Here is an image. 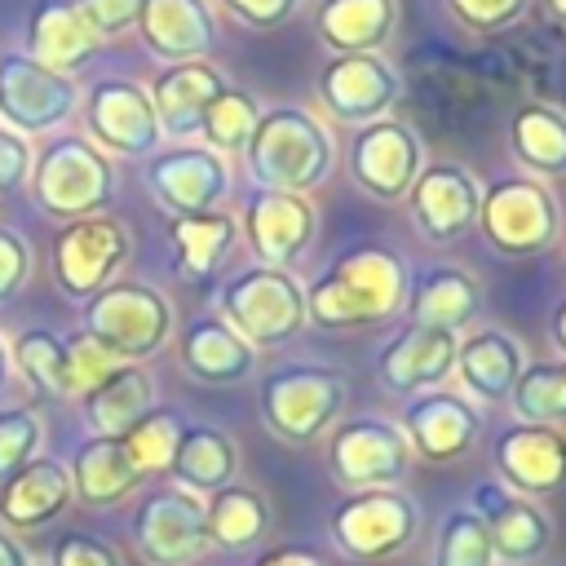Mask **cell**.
Masks as SVG:
<instances>
[{"instance_id":"cell-1","label":"cell","mask_w":566,"mask_h":566,"mask_svg":"<svg viewBox=\"0 0 566 566\" xmlns=\"http://www.w3.org/2000/svg\"><path fill=\"white\" fill-rule=\"evenodd\" d=\"M407 279L411 274L398 248L376 239L354 243L305 287V318L327 332L380 327L394 314H402Z\"/></svg>"},{"instance_id":"cell-2","label":"cell","mask_w":566,"mask_h":566,"mask_svg":"<svg viewBox=\"0 0 566 566\" xmlns=\"http://www.w3.org/2000/svg\"><path fill=\"white\" fill-rule=\"evenodd\" d=\"M243 155H248V172L256 177V186L283 190V195H310L336 168V142L327 124L305 106L261 111Z\"/></svg>"},{"instance_id":"cell-3","label":"cell","mask_w":566,"mask_h":566,"mask_svg":"<svg viewBox=\"0 0 566 566\" xmlns=\"http://www.w3.org/2000/svg\"><path fill=\"white\" fill-rule=\"evenodd\" d=\"M256 402H261L265 429L279 442L310 447V442L327 438L332 424L340 420V411L349 402V380L323 363H287L261 380Z\"/></svg>"},{"instance_id":"cell-4","label":"cell","mask_w":566,"mask_h":566,"mask_svg":"<svg viewBox=\"0 0 566 566\" xmlns=\"http://www.w3.org/2000/svg\"><path fill=\"white\" fill-rule=\"evenodd\" d=\"M31 195L44 217L80 221L111 203L115 195V164L106 150H97L84 133H57L44 142V150L31 159Z\"/></svg>"},{"instance_id":"cell-5","label":"cell","mask_w":566,"mask_h":566,"mask_svg":"<svg viewBox=\"0 0 566 566\" xmlns=\"http://www.w3.org/2000/svg\"><path fill=\"white\" fill-rule=\"evenodd\" d=\"M478 230L486 239V248H495L509 261H526L539 256L557 243L562 234V208L557 195L517 172V177H495L491 186H482V203H478Z\"/></svg>"},{"instance_id":"cell-6","label":"cell","mask_w":566,"mask_h":566,"mask_svg":"<svg viewBox=\"0 0 566 566\" xmlns=\"http://www.w3.org/2000/svg\"><path fill=\"white\" fill-rule=\"evenodd\" d=\"M221 318L252 345V349H274L292 336H301L305 318V283L292 270H270V265H248L221 283Z\"/></svg>"},{"instance_id":"cell-7","label":"cell","mask_w":566,"mask_h":566,"mask_svg":"<svg viewBox=\"0 0 566 566\" xmlns=\"http://www.w3.org/2000/svg\"><path fill=\"white\" fill-rule=\"evenodd\" d=\"M84 336L111 349L119 363H142L159 354L172 336V305L159 287L137 279H115L84 301Z\"/></svg>"},{"instance_id":"cell-8","label":"cell","mask_w":566,"mask_h":566,"mask_svg":"<svg viewBox=\"0 0 566 566\" xmlns=\"http://www.w3.org/2000/svg\"><path fill=\"white\" fill-rule=\"evenodd\" d=\"M420 531L416 500L398 486H371V491H345V500L327 517L332 544L354 562H385L411 548Z\"/></svg>"},{"instance_id":"cell-9","label":"cell","mask_w":566,"mask_h":566,"mask_svg":"<svg viewBox=\"0 0 566 566\" xmlns=\"http://www.w3.org/2000/svg\"><path fill=\"white\" fill-rule=\"evenodd\" d=\"M128 539L146 566H195L212 548L203 495L177 482L146 491L128 517Z\"/></svg>"},{"instance_id":"cell-10","label":"cell","mask_w":566,"mask_h":566,"mask_svg":"<svg viewBox=\"0 0 566 566\" xmlns=\"http://www.w3.org/2000/svg\"><path fill=\"white\" fill-rule=\"evenodd\" d=\"M411 469V447L389 416H349L336 420L327 433V473L345 491H371V486H398Z\"/></svg>"},{"instance_id":"cell-11","label":"cell","mask_w":566,"mask_h":566,"mask_svg":"<svg viewBox=\"0 0 566 566\" xmlns=\"http://www.w3.org/2000/svg\"><path fill=\"white\" fill-rule=\"evenodd\" d=\"M424 164H429V155H424L420 133L398 115H385V119H371V124L354 128L349 150H345L349 181L363 195L380 199V203L407 199V190H411V181L420 177Z\"/></svg>"},{"instance_id":"cell-12","label":"cell","mask_w":566,"mask_h":566,"mask_svg":"<svg viewBox=\"0 0 566 566\" xmlns=\"http://www.w3.org/2000/svg\"><path fill=\"white\" fill-rule=\"evenodd\" d=\"M128 252H133V239L119 217L93 212V217L66 221L53 239V283L62 296L88 301L115 283Z\"/></svg>"},{"instance_id":"cell-13","label":"cell","mask_w":566,"mask_h":566,"mask_svg":"<svg viewBox=\"0 0 566 566\" xmlns=\"http://www.w3.org/2000/svg\"><path fill=\"white\" fill-rule=\"evenodd\" d=\"M80 106V84L71 75H57L27 53H0V124L31 137L53 133L66 124Z\"/></svg>"},{"instance_id":"cell-14","label":"cell","mask_w":566,"mask_h":566,"mask_svg":"<svg viewBox=\"0 0 566 566\" xmlns=\"http://www.w3.org/2000/svg\"><path fill=\"white\" fill-rule=\"evenodd\" d=\"M88 142L111 159H150L159 150V119L146 84L137 80H97L84 102Z\"/></svg>"},{"instance_id":"cell-15","label":"cell","mask_w":566,"mask_h":566,"mask_svg":"<svg viewBox=\"0 0 566 566\" xmlns=\"http://www.w3.org/2000/svg\"><path fill=\"white\" fill-rule=\"evenodd\" d=\"M402 97V80L389 57L380 53H349V57H327L318 71V102L336 124L363 128L371 119L394 115Z\"/></svg>"},{"instance_id":"cell-16","label":"cell","mask_w":566,"mask_h":566,"mask_svg":"<svg viewBox=\"0 0 566 566\" xmlns=\"http://www.w3.org/2000/svg\"><path fill=\"white\" fill-rule=\"evenodd\" d=\"M146 190L168 217L212 212L230 195V164L208 146L181 142L146 159Z\"/></svg>"},{"instance_id":"cell-17","label":"cell","mask_w":566,"mask_h":566,"mask_svg":"<svg viewBox=\"0 0 566 566\" xmlns=\"http://www.w3.org/2000/svg\"><path fill=\"white\" fill-rule=\"evenodd\" d=\"M256 256V265L292 270L318 234V208L310 195H283V190H252L243 203V230H239Z\"/></svg>"},{"instance_id":"cell-18","label":"cell","mask_w":566,"mask_h":566,"mask_svg":"<svg viewBox=\"0 0 566 566\" xmlns=\"http://www.w3.org/2000/svg\"><path fill=\"white\" fill-rule=\"evenodd\" d=\"M398 429H402L411 455H420L429 464H451V460L469 455L473 442L482 438V411L473 407V398H464L455 389H424V394L407 398Z\"/></svg>"},{"instance_id":"cell-19","label":"cell","mask_w":566,"mask_h":566,"mask_svg":"<svg viewBox=\"0 0 566 566\" xmlns=\"http://www.w3.org/2000/svg\"><path fill=\"white\" fill-rule=\"evenodd\" d=\"M478 203H482V181L460 168V164H424L420 177L407 190L411 221L420 239L429 243H455L478 226Z\"/></svg>"},{"instance_id":"cell-20","label":"cell","mask_w":566,"mask_h":566,"mask_svg":"<svg viewBox=\"0 0 566 566\" xmlns=\"http://www.w3.org/2000/svg\"><path fill=\"white\" fill-rule=\"evenodd\" d=\"M491 464L500 473V486L539 500L566 486V429L557 424H509L495 447Z\"/></svg>"},{"instance_id":"cell-21","label":"cell","mask_w":566,"mask_h":566,"mask_svg":"<svg viewBox=\"0 0 566 566\" xmlns=\"http://www.w3.org/2000/svg\"><path fill=\"white\" fill-rule=\"evenodd\" d=\"M473 504H478L473 513L486 522L495 562H504V566H526V562H539V557L548 553V544H553V522H548V513H544L535 500H526V495H517V491H509V486H500V482H482V486L473 491Z\"/></svg>"},{"instance_id":"cell-22","label":"cell","mask_w":566,"mask_h":566,"mask_svg":"<svg viewBox=\"0 0 566 566\" xmlns=\"http://www.w3.org/2000/svg\"><path fill=\"white\" fill-rule=\"evenodd\" d=\"M460 336L433 332V327H407L376 354V380L394 398H416L424 389H442V380L455 371Z\"/></svg>"},{"instance_id":"cell-23","label":"cell","mask_w":566,"mask_h":566,"mask_svg":"<svg viewBox=\"0 0 566 566\" xmlns=\"http://www.w3.org/2000/svg\"><path fill=\"white\" fill-rule=\"evenodd\" d=\"M482 310V283L460 265H429L407 279L402 314L411 327H433L460 336Z\"/></svg>"},{"instance_id":"cell-24","label":"cell","mask_w":566,"mask_h":566,"mask_svg":"<svg viewBox=\"0 0 566 566\" xmlns=\"http://www.w3.org/2000/svg\"><path fill=\"white\" fill-rule=\"evenodd\" d=\"M137 35L159 62H199L217 44V18L208 0H142Z\"/></svg>"},{"instance_id":"cell-25","label":"cell","mask_w":566,"mask_h":566,"mask_svg":"<svg viewBox=\"0 0 566 566\" xmlns=\"http://www.w3.org/2000/svg\"><path fill=\"white\" fill-rule=\"evenodd\" d=\"M177 358H181L186 376L199 385H239L256 367V349L221 314L190 318L177 336Z\"/></svg>"},{"instance_id":"cell-26","label":"cell","mask_w":566,"mask_h":566,"mask_svg":"<svg viewBox=\"0 0 566 566\" xmlns=\"http://www.w3.org/2000/svg\"><path fill=\"white\" fill-rule=\"evenodd\" d=\"M71 473L62 460L53 455H35L31 464H22L13 478L0 482V526L22 535V531H40L53 517L66 513L71 504Z\"/></svg>"},{"instance_id":"cell-27","label":"cell","mask_w":566,"mask_h":566,"mask_svg":"<svg viewBox=\"0 0 566 566\" xmlns=\"http://www.w3.org/2000/svg\"><path fill=\"white\" fill-rule=\"evenodd\" d=\"M221 88H226V75H221L208 57L164 66V71L146 84L150 106H155V119H159V133H164V137H177V142L195 137V133H199V119H203V111H208V102H212Z\"/></svg>"},{"instance_id":"cell-28","label":"cell","mask_w":566,"mask_h":566,"mask_svg":"<svg viewBox=\"0 0 566 566\" xmlns=\"http://www.w3.org/2000/svg\"><path fill=\"white\" fill-rule=\"evenodd\" d=\"M22 53L57 75H75L97 53V35L75 9V0H40L27 18Z\"/></svg>"},{"instance_id":"cell-29","label":"cell","mask_w":566,"mask_h":566,"mask_svg":"<svg viewBox=\"0 0 566 566\" xmlns=\"http://www.w3.org/2000/svg\"><path fill=\"white\" fill-rule=\"evenodd\" d=\"M398 31V0H318L314 35L327 57L380 53Z\"/></svg>"},{"instance_id":"cell-30","label":"cell","mask_w":566,"mask_h":566,"mask_svg":"<svg viewBox=\"0 0 566 566\" xmlns=\"http://www.w3.org/2000/svg\"><path fill=\"white\" fill-rule=\"evenodd\" d=\"M526 367V349L513 332L504 327H478L469 336H460L455 349V376L464 385V398L473 402H500L509 398L517 371Z\"/></svg>"},{"instance_id":"cell-31","label":"cell","mask_w":566,"mask_h":566,"mask_svg":"<svg viewBox=\"0 0 566 566\" xmlns=\"http://www.w3.org/2000/svg\"><path fill=\"white\" fill-rule=\"evenodd\" d=\"M66 473H71V495L88 509H111L142 486V473L133 469L119 438H88Z\"/></svg>"},{"instance_id":"cell-32","label":"cell","mask_w":566,"mask_h":566,"mask_svg":"<svg viewBox=\"0 0 566 566\" xmlns=\"http://www.w3.org/2000/svg\"><path fill=\"white\" fill-rule=\"evenodd\" d=\"M84 420L93 429V438H124L150 407H155V380L150 371H142L137 363H119L97 389H88L84 398Z\"/></svg>"},{"instance_id":"cell-33","label":"cell","mask_w":566,"mask_h":566,"mask_svg":"<svg viewBox=\"0 0 566 566\" xmlns=\"http://www.w3.org/2000/svg\"><path fill=\"white\" fill-rule=\"evenodd\" d=\"M509 150L526 177H566V111L553 102H526L509 119Z\"/></svg>"},{"instance_id":"cell-34","label":"cell","mask_w":566,"mask_h":566,"mask_svg":"<svg viewBox=\"0 0 566 566\" xmlns=\"http://www.w3.org/2000/svg\"><path fill=\"white\" fill-rule=\"evenodd\" d=\"M168 473L177 478V486H186L195 495H212V491H221V486L234 482V473H239V447L217 424H186Z\"/></svg>"},{"instance_id":"cell-35","label":"cell","mask_w":566,"mask_h":566,"mask_svg":"<svg viewBox=\"0 0 566 566\" xmlns=\"http://www.w3.org/2000/svg\"><path fill=\"white\" fill-rule=\"evenodd\" d=\"M234 243H239V221L226 208L172 217V248H177V265L186 283H208L226 265Z\"/></svg>"},{"instance_id":"cell-36","label":"cell","mask_w":566,"mask_h":566,"mask_svg":"<svg viewBox=\"0 0 566 566\" xmlns=\"http://www.w3.org/2000/svg\"><path fill=\"white\" fill-rule=\"evenodd\" d=\"M203 509H208V535L226 553L256 548L270 535V522H274L270 517V500L256 486H243V482H230V486L212 491L203 500Z\"/></svg>"},{"instance_id":"cell-37","label":"cell","mask_w":566,"mask_h":566,"mask_svg":"<svg viewBox=\"0 0 566 566\" xmlns=\"http://www.w3.org/2000/svg\"><path fill=\"white\" fill-rule=\"evenodd\" d=\"M9 358L35 398H71V389H66V336L44 332V327L18 332V340L9 345Z\"/></svg>"},{"instance_id":"cell-38","label":"cell","mask_w":566,"mask_h":566,"mask_svg":"<svg viewBox=\"0 0 566 566\" xmlns=\"http://www.w3.org/2000/svg\"><path fill=\"white\" fill-rule=\"evenodd\" d=\"M509 402L522 424H566V358L526 363L509 389Z\"/></svg>"},{"instance_id":"cell-39","label":"cell","mask_w":566,"mask_h":566,"mask_svg":"<svg viewBox=\"0 0 566 566\" xmlns=\"http://www.w3.org/2000/svg\"><path fill=\"white\" fill-rule=\"evenodd\" d=\"M256 119H261V102H256L248 88H230V84H226V88L208 102V111H203V119H199V137H203L208 150H217L221 159H230V155H243V146H248Z\"/></svg>"},{"instance_id":"cell-40","label":"cell","mask_w":566,"mask_h":566,"mask_svg":"<svg viewBox=\"0 0 566 566\" xmlns=\"http://www.w3.org/2000/svg\"><path fill=\"white\" fill-rule=\"evenodd\" d=\"M181 429H186V424H181L177 411H168V407H150V411H146L119 442H124L133 469H137L142 478H150V473H168V469H172Z\"/></svg>"},{"instance_id":"cell-41","label":"cell","mask_w":566,"mask_h":566,"mask_svg":"<svg viewBox=\"0 0 566 566\" xmlns=\"http://www.w3.org/2000/svg\"><path fill=\"white\" fill-rule=\"evenodd\" d=\"M429 566H495V548H491L486 522L473 509L447 513L442 526H438L433 562Z\"/></svg>"},{"instance_id":"cell-42","label":"cell","mask_w":566,"mask_h":566,"mask_svg":"<svg viewBox=\"0 0 566 566\" xmlns=\"http://www.w3.org/2000/svg\"><path fill=\"white\" fill-rule=\"evenodd\" d=\"M44 420L35 407H0V482L40 455Z\"/></svg>"},{"instance_id":"cell-43","label":"cell","mask_w":566,"mask_h":566,"mask_svg":"<svg viewBox=\"0 0 566 566\" xmlns=\"http://www.w3.org/2000/svg\"><path fill=\"white\" fill-rule=\"evenodd\" d=\"M115 367H119V358L111 349H102L93 336L80 332V336L66 340V389H71V398H84L88 389H97Z\"/></svg>"},{"instance_id":"cell-44","label":"cell","mask_w":566,"mask_h":566,"mask_svg":"<svg viewBox=\"0 0 566 566\" xmlns=\"http://www.w3.org/2000/svg\"><path fill=\"white\" fill-rule=\"evenodd\" d=\"M535 0H447L451 18L478 35H500L531 13Z\"/></svg>"},{"instance_id":"cell-45","label":"cell","mask_w":566,"mask_h":566,"mask_svg":"<svg viewBox=\"0 0 566 566\" xmlns=\"http://www.w3.org/2000/svg\"><path fill=\"white\" fill-rule=\"evenodd\" d=\"M75 9L84 13V22L93 27L97 40H115L137 27L142 0H75Z\"/></svg>"},{"instance_id":"cell-46","label":"cell","mask_w":566,"mask_h":566,"mask_svg":"<svg viewBox=\"0 0 566 566\" xmlns=\"http://www.w3.org/2000/svg\"><path fill=\"white\" fill-rule=\"evenodd\" d=\"M27 279H31V243L18 230L0 226V305L13 301L27 287Z\"/></svg>"},{"instance_id":"cell-47","label":"cell","mask_w":566,"mask_h":566,"mask_svg":"<svg viewBox=\"0 0 566 566\" xmlns=\"http://www.w3.org/2000/svg\"><path fill=\"white\" fill-rule=\"evenodd\" d=\"M53 566H119V553L88 531H66L53 544Z\"/></svg>"},{"instance_id":"cell-48","label":"cell","mask_w":566,"mask_h":566,"mask_svg":"<svg viewBox=\"0 0 566 566\" xmlns=\"http://www.w3.org/2000/svg\"><path fill=\"white\" fill-rule=\"evenodd\" d=\"M31 159H35L31 142L0 124V195H18L31 181Z\"/></svg>"},{"instance_id":"cell-49","label":"cell","mask_w":566,"mask_h":566,"mask_svg":"<svg viewBox=\"0 0 566 566\" xmlns=\"http://www.w3.org/2000/svg\"><path fill=\"white\" fill-rule=\"evenodd\" d=\"M221 9L252 31H274L301 9V0H221Z\"/></svg>"},{"instance_id":"cell-50","label":"cell","mask_w":566,"mask_h":566,"mask_svg":"<svg viewBox=\"0 0 566 566\" xmlns=\"http://www.w3.org/2000/svg\"><path fill=\"white\" fill-rule=\"evenodd\" d=\"M252 566H323V562H318V553H310L301 544H283V548H265Z\"/></svg>"},{"instance_id":"cell-51","label":"cell","mask_w":566,"mask_h":566,"mask_svg":"<svg viewBox=\"0 0 566 566\" xmlns=\"http://www.w3.org/2000/svg\"><path fill=\"white\" fill-rule=\"evenodd\" d=\"M0 566H31L27 544H22L13 531H4V526H0Z\"/></svg>"},{"instance_id":"cell-52","label":"cell","mask_w":566,"mask_h":566,"mask_svg":"<svg viewBox=\"0 0 566 566\" xmlns=\"http://www.w3.org/2000/svg\"><path fill=\"white\" fill-rule=\"evenodd\" d=\"M548 332H553V345H557L562 358H566V301H557V310H553V318H548Z\"/></svg>"},{"instance_id":"cell-53","label":"cell","mask_w":566,"mask_h":566,"mask_svg":"<svg viewBox=\"0 0 566 566\" xmlns=\"http://www.w3.org/2000/svg\"><path fill=\"white\" fill-rule=\"evenodd\" d=\"M9 380H13V358H9V340L0 336V394L9 389Z\"/></svg>"},{"instance_id":"cell-54","label":"cell","mask_w":566,"mask_h":566,"mask_svg":"<svg viewBox=\"0 0 566 566\" xmlns=\"http://www.w3.org/2000/svg\"><path fill=\"white\" fill-rule=\"evenodd\" d=\"M544 4H548V13H553V18H562V22H566V0H544Z\"/></svg>"}]
</instances>
